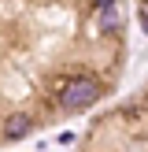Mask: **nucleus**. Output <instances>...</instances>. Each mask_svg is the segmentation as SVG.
Returning <instances> with one entry per match:
<instances>
[{
  "label": "nucleus",
  "instance_id": "f257e3e1",
  "mask_svg": "<svg viewBox=\"0 0 148 152\" xmlns=\"http://www.w3.org/2000/svg\"><path fill=\"white\" fill-rule=\"evenodd\" d=\"M96 100H100V86H96L93 78H74L70 86L59 93V104L70 108V111H81V108H89V104H96Z\"/></svg>",
  "mask_w": 148,
  "mask_h": 152
},
{
  "label": "nucleus",
  "instance_id": "f03ea898",
  "mask_svg": "<svg viewBox=\"0 0 148 152\" xmlns=\"http://www.w3.org/2000/svg\"><path fill=\"white\" fill-rule=\"evenodd\" d=\"M122 7H118V4H111V7H104V11H100V30H104V34H115V30H122Z\"/></svg>",
  "mask_w": 148,
  "mask_h": 152
},
{
  "label": "nucleus",
  "instance_id": "7ed1b4c3",
  "mask_svg": "<svg viewBox=\"0 0 148 152\" xmlns=\"http://www.w3.org/2000/svg\"><path fill=\"white\" fill-rule=\"evenodd\" d=\"M30 126H33V123H30V115H11V119L4 123V134H7V137H26Z\"/></svg>",
  "mask_w": 148,
  "mask_h": 152
},
{
  "label": "nucleus",
  "instance_id": "20e7f679",
  "mask_svg": "<svg viewBox=\"0 0 148 152\" xmlns=\"http://www.w3.org/2000/svg\"><path fill=\"white\" fill-rule=\"evenodd\" d=\"M93 4L100 7V11H104V7H111V4H115V0H93Z\"/></svg>",
  "mask_w": 148,
  "mask_h": 152
},
{
  "label": "nucleus",
  "instance_id": "39448f33",
  "mask_svg": "<svg viewBox=\"0 0 148 152\" xmlns=\"http://www.w3.org/2000/svg\"><path fill=\"white\" fill-rule=\"evenodd\" d=\"M144 30H148V15H144Z\"/></svg>",
  "mask_w": 148,
  "mask_h": 152
}]
</instances>
